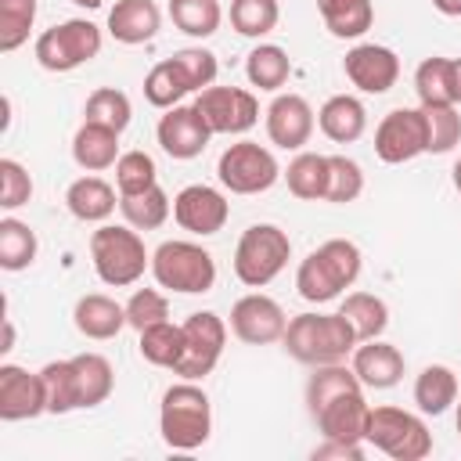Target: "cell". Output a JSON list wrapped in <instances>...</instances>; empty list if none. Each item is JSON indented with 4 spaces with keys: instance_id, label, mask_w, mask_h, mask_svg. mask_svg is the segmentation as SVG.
Wrapping results in <instances>:
<instances>
[{
    "instance_id": "6da1fadb",
    "label": "cell",
    "mask_w": 461,
    "mask_h": 461,
    "mask_svg": "<svg viewBox=\"0 0 461 461\" xmlns=\"http://www.w3.org/2000/svg\"><path fill=\"white\" fill-rule=\"evenodd\" d=\"M281 342L292 360L317 367V364H342L360 339L342 313H295Z\"/></svg>"
},
{
    "instance_id": "7a4b0ae2",
    "label": "cell",
    "mask_w": 461,
    "mask_h": 461,
    "mask_svg": "<svg viewBox=\"0 0 461 461\" xmlns=\"http://www.w3.org/2000/svg\"><path fill=\"white\" fill-rule=\"evenodd\" d=\"M158 432L169 450H198L212 436V403L198 382L180 378L162 393Z\"/></svg>"
},
{
    "instance_id": "3957f363",
    "label": "cell",
    "mask_w": 461,
    "mask_h": 461,
    "mask_svg": "<svg viewBox=\"0 0 461 461\" xmlns=\"http://www.w3.org/2000/svg\"><path fill=\"white\" fill-rule=\"evenodd\" d=\"M90 259H94V274L112 288H130L144 277V270H151V252L144 249L137 227L130 223L126 227L101 223L90 234Z\"/></svg>"
},
{
    "instance_id": "277c9868",
    "label": "cell",
    "mask_w": 461,
    "mask_h": 461,
    "mask_svg": "<svg viewBox=\"0 0 461 461\" xmlns=\"http://www.w3.org/2000/svg\"><path fill=\"white\" fill-rule=\"evenodd\" d=\"M151 277L166 292L202 295V292H209L216 285V259L198 241L173 238V241H162L151 252Z\"/></svg>"
},
{
    "instance_id": "5b68a950",
    "label": "cell",
    "mask_w": 461,
    "mask_h": 461,
    "mask_svg": "<svg viewBox=\"0 0 461 461\" xmlns=\"http://www.w3.org/2000/svg\"><path fill=\"white\" fill-rule=\"evenodd\" d=\"M292 259V238L277 223H252L234 245V277L245 288L270 285Z\"/></svg>"
},
{
    "instance_id": "8992f818",
    "label": "cell",
    "mask_w": 461,
    "mask_h": 461,
    "mask_svg": "<svg viewBox=\"0 0 461 461\" xmlns=\"http://www.w3.org/2000/svg\"><path fill=\"white\" fill-rule=\"evenodd\" d=\"M364 443H371L393 461H425L432 454L429 425L403 407H371Z\"/></svg>"
},
{
    "instance_id": "52a82bcc",
    "label": "cell",
    "mask_w": 461,
    "mask_h": 461,
    "mask_svg": "<svg viewBox=\"0 0 461 461\" xmlns=\"http://www.w3.org/2000/svg\"><path fill=\"white\" fill-rule=\"evenodd\" d=\"M101 43H104V40H101V29H97L94 22H86V18H68V22H61V25L43 29V32L36 36L32 54H36L40 68H47V72H72V68L94 61V58L101 54Z\"/></svg>"
},
{
    "instance_id": "ba28073f",
    "label": "cell",
    "mask_w": 461,
    "mask_h": 461,
    "mask_svg": "<svg viewBox=\"0 0 461 461\" xmlns=\"http://www.w3.org/2000/svg\"><path fill=\"white\" fill-rule=\"evenodd\" d=\"M216 176L230 194H263L277 184L281 166L270 148H263L256 140H238L220 155Z\"/></svg>"
},
{
    "instance_id": "9c48e42d",
    "label": "cell",
    "mask_w": 461,
    "mask_h": 461,
    "mask_svg": "<svg viewBox=\"0 0 461 461\" xmlns=\"http://www.w3.org/2000/svg\"><path fill=\"white\" fill-rule=\"evenodd\" d=\"M184 353L173 367V375L180 378H191V382H202L205 375L216 371L220 357H223V346H227V321L212 310H198L191 313L184 324Z\"/></svg>"
},
{
    "instance_id": "30bf717a",
    "label": "cell",
    "mask_w": 461,
    "mask_h": 461,
    "mask_svg": "<svg viewBox=\"0 0 461 461\" xmlns=\"http://www.w3.org/2000/svg\"><path fill=\"white\" fill-rule=\"evenodd\" d=\"M429 151V130L421 108H393L375 126V155L385 166H403Z\"/></svg>"
},
{
    "instance_id": "8fae6325",
    "label": "cell",
    "mask_w": 461,
    "mask_h": 461,
    "mask_svg": "<svg viewBox=\"0 0 461 461\" xmlns=\"http://www.w3.org/2000/svg\"><path fill=\"white\" fill-rule=\"evenodd\" d=\"M194 104L205 115L212 133L238 137L259 122V101L252 90H241V86H205V90H198Z\"/></svg>"
},
{
    "instance_id": "7c38bea8",
    "label": "cell",
    "mask_w": 461,
    "mask_h": 461,
    "mask_svg": "<svg viewBox=\"0 0 461 461\" xmlns=\"http://www.w3.org/2000/svg\"><path fill=\"white\" fill-rule=\"evenodd\" d=\"M230 216V202L220 187H209V184H187L176 191L173 198V220L180 230L194 234V238H209V234H220L223 223Z\"/></svg>"
},
{
    "instance_id": "4fadbf2b",
    "label": "cell",
    "mask_w": 461,
    "mask_h": 461,
    "mask_svg": "<svg viewBox=\"0 0 461 461\" xmlns=\"http://www.w3.org/2000/svg\"><path fill=\"white\" fill-rule=\"evenodd\" d=\"M288 328V317L281 310L277 299L263 295V292H249L230 306V331L234 339H241L245 346H270L281 342Z\"/></svg>"
},
{
    "instance_id": "5bb4252c",
    "label": "cell",
    "mask_w": 461,
    "mask_h": 461,
    "mask_svg": "<svg viewBox=\"0 0 461 461\" xmlns=\"http://www.w3.org/2000/svg\"><path fill=\"white\" fill-rule=\"evenodd\" d=\"M155 137L162 144V151L176 162H187V158H198L209 140H212V130L205 122V115L198 112V104H173L166 108V115L158 119L155 126Z\"/></svg>"
},
{
    "instance_id": "9a60e30c",
    "label": "cell",
    "mask_w": 461,
    "mask_h": 461,
    "mask_svg": "<svg viewBox=\"0 0 461 461\" xmlns=\"http://www.w3.org/2000/svg\"><path fill=\"white\" fill-rule=\"evenodd\" d=\"M342 72L360 94H385L400 79V58L385 43H357L346 50Z\"/></svg>"
},
{
    "instance_id": "2e32d148",
    "label": "cell",
    "mask_w": 461,
    "mask_h": 461,
    "mask_svg": "<svg viewBox=\"0 0 461 461\" xmlns=\"http://www.w3.org/2000/svg\"><path fill=\"white\" fill-rule=\"evenodd\" d=\"M317 112L303 94H277L267 104V137L285 151H303L313 137Z\"/></svg>"
},
{
    "instance_id": "e0dca14e",
    "label": "cell",
    "mask_w": 461,
    "mask_h": 461,
    "mask_svg": "<svg viewBox=\"0 0 461 461\" xmlns=\"http://www.w3.org/2000/svg\"><path fill=\"white\" fill-rule=\"evenodd\" d=\"M47 414V389L40 371H25L18 364H0V418L25 421Z\"/></svg>"
},
{
    "instance_id": "ac0fdd59",
    "label": "cell",
    "mask_w": 461,
    "mask_h": 461,
    "mask_svg": "<svg viewBox=\"0 0 461 461\" xmlns=\"http://www.w3.org/2000/svg\"><path fill=\"white\" fill-rule=\"evenodd\" d=\"M367 418H371V403L364 400V389L357 393H342L331 403H324L313 421L321 429L324 439H339V443H364L367 436Z\"/></svg>"
},
{
    "instance_id": "d6986e66",
    "label": "cell",
    "mask_w": 461,
    "mask_h": 461,
    "mask_svg": "<svg viewBox=\"0 0 461 461\" xmlns=\"http://www.w3.org/2000/svg\"><path fill=\"white\" fill-rule=\"evenodd\" d=\"M349 367L357 371L364 389H393L403 378L407 360L393 342L367 339V342H357V349L349 353Z\"/></svg>"
},
{
    "instance_id": "ffe728a7",
    "label": "cell",
    "mask_w": 461,
    "mask_h": 461,
    "mask_svg": "<svg viewBox=\"0 0 461 461\" xmlns=\"http://www.w3.org/2000/svg\"><path fill=\"white\" fill-rule=\"evenodd\" d=\"M72 324H76L79 335H86V339H94V342H108V339H115L130 321H126V306H122V303H115L112 295L90 292V295H79V299H76Z\"/></svg>"
},
{
    "instance_id": "44dd1931",
    "label": "cell",
    "mask_w": 461,
    "mask_h": 461,
    "mask_svg": "<svg viewBox=\"0 0 461 461\" xmlns=\"http://www.w3.org/2000/svg\"><path fill=\"white\" fill-rule=\"evenodd\" d=\"M158 25H162V11L155 0H115V7L108 11V32L126 47L155 40Z\"/></svg>"
},
{
    "instance_id": "7402d4cb",
    "label": "cell",
    "mask_w": 461,
    "mask_h": 461,
    "mask_svg": "<svg viewBox=\"0 0 461 461\" xmlns=\"http://www.w3.org/2000/svg\"><path fill=\"white\" fill-rule=\"evenodd\" d=\"M317 126H321V133H324L328 140H335V144H353V140H360L364 130H367V108H364V101L353 97V94H335V97H328V101L321 104Z\"/></svg>"
},
{
    "instance_id": "603a6c76",
    "label": "cell",
    "mask_w": 461,
    "mask_h": 461,
    "mask_svg": "<svg viewBox=\"0 0 461 461\" xmlns=\"http://www.w3.org/2000/svg\"><path fill=\"white\" fill-rule=\"evenodd\" d=\"M115 191H119V187H112L104 176L90 173V176H79V180L68 184L65 205H68V212H72L79 223H104V220L115 212V205H119Z\"/></svg>"
},
{
    "instance_id": "cb8c5ba5",
    "label": "cell",
    "mask_w": 461,
    "mask_h": 461,
    "mask_svg": "<svg viewBox=\"0 0 461 461\" xmlns=\"http://www.w3.org/2000/svg\"><path fill=\"white\" fill-rule=\"evenodd\" d=\"M72 158L86 173L112 169L119 162V133L112 126H101V122H86L83 119V126L72 137Z\"/></svg>"
},
{
    "instance_id": "d4e9b609",
    "label": "cell",
    "mask_w": 461,
    "mask_h": 461,
    "mask_svg": "<svg viewBox=\"0 0 461 461\" xmlns=\"http://www.w3.org/2000/svg\"><path fill=\"white\" fill-rule=\"evenodd\" d=\"M414 403L421 414H447L457 403V375L447 364H429L414 378Z\"/></svg>"
},
{
    "instance_id": "484cf974",
    "label": "cell",
    "mask_w": 461,
    "mask_h": 461,
    "mask_svg": "<svg viewBox=\"0 0 461 461\" xmlns=\"http://www.w3.org/2000/svg\"><path fill=\"white\" fill-rule=\"evenodd\" d=\"M317 11L335 40H360L375 25L371 0H317Z\"/></svg>"
},
{
    "instance_id": "4316f807",
    "label": "cell",
    "mask_w": 461,
    "mask_h": 461,
    "mask_svg": "<svg viewBox=\"0 0 461 461\" xmlns=\"http://www.w3.org/2000/svg\"><path fill=\"white\" fill-rule=\"evenodd\" d=\"M245 76H249L252 86H259L267 94H277L292 76V58L277 43H256L245 58Z\"/></svg>"
},
{
    "instance_id": "83f0119b",
    "label": "cell",
    "mask_w": 461,
    "mask_h": 461,
    "mask_svg": "<svg viewBox=\"0 0 461 461\" xmlns=\"http://www.w3.org/2000/svg\"><path fill=\"white\" fill-rule=\"evenodd\" d=\"M72 364H76V378H79V411L104 403L115 389L112 360L104 353H76Z\"/></svg>"
},
{
    "instance_id": "f1b7e54d",
    "label": "cell",
    "mask_w": 461,
    "mask_h": 461,
    "mask_svg": "<svg viewBox=\"0 0 461 461\" xmlns=\"http://www.w3.org/2000/svg\"><path fill=\"white\" fill-rule=\"evenodd\" d=\"M357 389H364V385H360L357 371H353L346 360H342V364H317L313 375H310V382H306V407H310V418H313L324 403H331L335 396L357 393Z\"/></svg>"
},
{
    "instance_id": "f546056e",
    "label": "cell",
    "mask_w": 461,
    "mask_h": 461,
    "mask_svg": "<svg viewBox=\"0 0 461 461\" xmlns=\"http://www.w3.org/2000/svg\"><path fill=\"white\" fill-rule=\"evenodd\" d=\"M339 313L353 324L357 339L367 342V339H382V331L389 328V306L382 295L375 292H349L339 306Z\"/></svg>"
},
{
    "instance_id": "4dcf8cb0",
    "label": "cell",
    "mask_w": 461,
    "mask_h": 461,
    "mask_svg": "<svg viewBox=\"0 0 461 461\" xmlns=\"http://www.w3.org/2000/svg\"><path fill=\"white\" fill-rule=\"evenodd\" d=\"M288 191L303 202H324L328 191V155L321 151H299L285 169Z\"/></svg>"
},
{
    "instance_id": "1f68e13d",
    "label": "cell",
    "mask_w": 461,
    "mask_h": 461,
    "mask_svg": "<svg viewBox=\"0 0 461 461\" xmlns=\"http://www.w3.org/2000/svg\"><path fill=\"white\" fill-rule=\"evenodd\" d=\"M36 252H40L36 230L25 220L4 216L0 220V267L7 274H18V270H25V267L36 263Z\"/></svg>"
},
{
    "instance_id": "d6a6232c",
    "label": "cell",
    "mask_w": 461,
    "mask_h": 461,
    "mask_svg": "<svg viewBox=\"0 0 461 461\" xmlns=\"http://www.w3.org/2000/svg\"><path fill=\"white\" fill-rule=\"evenodd\" d=\"M418 104H454V58L432 54L414 68Z\"/></svg>"
},
{
    "instance_id": "836d02e7",
    "label": "cell",
    "mask_w": 461,
    "mask_h": 461,
    "mask_svg": "<svg viewBox=\"0 0 461 461\" xmlns=\"http://www.w3.org/2000/svg\"><path fill=\"white\" fill-rule=\"evenodd\" d=\"M119 212H122V220H126L130 227H137V230H158V227L169 220L173 202H169V194L155 184V187H148V191H140V194H119Z\"/></svg>"
},
{
    "instance_id": "e575fe53",
    "label": "cell",
    "mask_w": 461,
    "mask_h": 461,
    "mask_svg": "<svg viewBox=\"0 0 461 461\" xmlns=\"http://www.w3.org/2000/svg\"><path fill=\"white\" fill-rule=\"evenodd\" d=\"M40 375H43V389H47V414H72V411H79V378H76L72 357L43 364Z\"/></svg>"
},
{
    "instance_id": "d590c367",
    "label": "cell",
    "mask_w": 461,
    "mask_h": 461,
    "mask_svg": "<svg viewBox=\"0 0 461 461\" xmlns=\"http://www.w3.org/2000/svg\"><path fill=\"white\" fill-rule=\"evenodd\" d=\"M187 94H191V83H187L184 68L176 65V58H166V61L151 65V72L144 76V97H148V104H155L162 112L180 104Z\"/></svg>"
},
{
    "instance_id": "8d00e7d4",
    "label": "cell",
    "mask_w": 461,
    "mask_h": 461,
    "mask_svg": "<svg viewBox=\"0 0 461 461\" xmlns=\"http://www.w3.org/2000/svg\"><path fill=\"white\" fill-rule=\"evenodd\" d=\"M140 339H137V349H140V357L148 360V364H155V367H176V360H180V353H184V328L180 324H173V321H158V324H151V328H144V331H137Z\"/></svg>"
},
{
    "instance_id": "74e56055",
    "label": "cell",
    "mask_w": 461,
    "mask_h": 461,
    "mask_svg": "<svg viewBox=\"0 0 461 461\" xmlns=\"http://www.w3.org/2000/svg\"><path fill=\"white\" fill-rule=\"evenodd\" d=\"M281 4L277 0H230V29L249 40H263L277 29Z\"/></svg>"
},
{
    "instance_id": "f35d334b",
    "label": "cell",
    "mask_w": 461,
    "mask_h": 461,
    "mask_svg": "<svg viewBox=\"0 0 461 461\" xmlns=\"http://www.w3.org/2000/svg\"><path fill=\"white\" fill-rule=\"evenodd\" d=\"M169 18L180 32L194 40H209L223 22V7L220 0H169Z\"/></svg>"
},
{
    "instance_id": "ab89813d",
    "label": "cell",
    "mask_w": 461,
    "mask_h": 461,
    "mask_svg": "<svg viewBox=\"0 0 461 461\" xmlns=\"http://www.w3.org/2000/svg\"><path fill=\"white\" fill-rule=\"evenodd\" d=\"M83 119H86V122L112 126L115 133H122V130L130 126V119H133V104H130V97H126L122 90H115V86H97V90L86 97V104H83Z\"/></svg>"
},
{
    "instance_id": "60d3db41",
    "label": "cell",
    "mask_w": 461,
    "mask_h": 461,
    "mask_svg": "<svg viewBox=\"0 0 461 461\" xmlns=\"http://www.w3.org/2000/svg\"><path fill=\"white\" fill-rule=\"evenodd\" d=\"M295 288H299V295H303L306 303H313V306H324V303H331V299L342 295V285L331 277V270L324 267V259L317 256V249L299 263V270H295Z\"/></svg>"
},
{
    "instance_id": "b9f144b4",
    "label": "cell",
    "mask_w": 461,
    "mask_h": 461,
    "mask_svg": "<svg viewBox=\"0 0 461 461\" xmlns=\"http://www.w3.org/2000/svg\"><path fill=\"white\" fill-rule=\"evenodd\" d=\"M429 130V151L447 155L461 144V112L457 104H418Z\"/></svg>"
},
{
    "instance_id": "7bdbcfd3",
    "label": "cell",
    "mask_w": 461,
    "mask_h": 461,
    "mask_svg": "<svg viewBox=\"0 0 461 461\" xmlns=\"http://www.w3.org/2000/svg\"><path fill=\"white\" fill-rule=\"evenodd\" d=\"M364 194V169L357 158L349 155H328V191H324V202L331 205H346V202H357Z\"/></svg>"
},
{
    "instance_id": "ee69618b",
    "label": "cell",
    "mask_w": 461,
    "mask_h": 461,
    "mask_svg": "<svg viewBox=\"0 0 461 461\" xmlns=\"http://www.w3.org/2000/svg\"><path fill=\"white\" fill-rule=\"evenodd\" d=\"M36 22V0H0V50H18Z\"/></svg>"
},
{
    "instance_id": "f6af8a7d",
    "label": "cell",
    "mask_w": 461,
    "mask_h": 461,
    "mask_svg": "<svg viewBox=\"0 0 461 461\" xmlns=\"http://www.w3.org/2000/svg\"><path fill=\"white\" fill-rule=\"evenodd\" d=\"M158 184V166L148 151H122L115 162V187L119 194H140Z\"/></svg>"
},
{
    "instance_id": "bcb514c9",
    "label": "cell",
    "mask_w": 461,
    "mask_h": 461,
    "mask_svg": "<svg viewBox=\"0 0 461 461\" xmlns=\"http://www.w3.org/2000/svg\"><path fill=\"white\" fill-rule=\"evenodd\" d=\"M317 256L324 259V267L331 270V277L342 285V292L360 277L364 256H360L357 241H349V238H328L324 245H317Z\"/></svg>"
},
{
    "instance_id": "7dc6e473",
    "label": "cell",
    "mask_w": 461,
    "mask_h": 461,
    "mask_svg": "<svg viewBox=\"0 0 461 461\" xmlns=\"http://www.w3.org/2000/svg\"><path fill=\"white\" fill-rule=\"evenodd\" d=\"M126 321L137 331H144V328H151L158 321H169V299L158 288H137L126 299Z\"/></svg>"
},
{
    "instance_id": "c3c4849f",
    "label": "cell",
    "mask_w": 461,
    "mask_h": 461,
    "mask_svg": "<svg viewBox=\"0 0 461 461\" xmlns=\"http://www.w3.org/2000/svg\"><path fill=\"white\" fill-rule=\"evenodd\" d=\"M32 198V176L18 158H0V209H22Z\"/></svg>"
},
{
    "instance_id": "681fc988",
    "label": "cell",
    "mask_w": 461,
    "mask_h": 461,
    "mask_svg": "<svg viewBox=\"0 0 461 461\" xmlns=\"http://www.w3.org/2000/svg\"><path fill=\"white\" fill-rule=\"evenodd\" d=\"M173 58H176V65L184 68V76H187L191 90H205V86H212V83H216L220 61H216V54H212V50H205V47H184V50H176Z\"/></svg>"
},
{
    "instance_id": "f907efd6",
    "label": "cell",
    "mask_w": 461,
    "mask_h": 461,
    "mask_svg": "<svg viewBox=\"0 0 461 461\" xmlns=\"http://www.w3.org/2000/svg\"><path fill=\"white\" fill-rule=\"evenodd\" d=\"M313 457H349V461H360V457H364V443H339V439H324L321 447H313Z\"/></svg>"
},
{
    "instance_id": "816d5d0a",
    "label": "cell",
    "mask_w": 461,
    "mask_h": 461,
    "mask_svg": "<svg viewBox=\"0 0 461 461\" xmlns=\"http://www.w3.org/2000/svg\"><path fill=\"white\" fill-rule=\"evenodd\" d=\"M432 7L447 18H461V0H432Z\"/></svg>"
},
{
    "instance_id": "f5cc1de1",
    "label": "cell",
    "mask_w": 461,
    "mask_h": 461,
    "mask_svg": "<svg viewBox=\"0 0 461 461\" xmlns=\"http://www.w3.org/2000/svg\"><path fill=\"white\" fill-rule=\"evenodd\" d=\"M14 349V324L11 317H4V342H0V353H11Z\"/></svg>"
},
{
    "instance_id": "db71d44e",
    "label": "cell",
    "mask_w": 461,
    "mask_h": 461,
    "mask_svg": "<svg viewBox=\"0 0 461 461\" xmlns=\"http://www.w3.org/2000/svg\"><path fill=\"white\" fill-rule=\"evenodd\" d=\"M454 104L461 108V58H454Z\"/></svg>"
},
{
    "instance_id": "11a10c76",
    "label": "cell",
    "mask_w": 461,
    "mask_h": 461,
    "mask_svg": "<svg viewBox=\"0 0 461 461\" xmlns=\"http://www.w3.org/2000/svg\"><path fill=\"white\" fill-rule=\"evenodd\" d=\"M450 176H454V191L461 194V158L454 162V169H450Z\"/></svg>"
},
{
    "instance_id": "9f6ffc18",
    "label": "cell",
    "mask_w": 461,
    "mask_h": 461,
    "mask_svg": "<svg viewBox=\"0 0 461 461\" xmlns=\"http://www.w3.org/2000/svg\"><path fill=\"white\" fill-rule=\"evenodd\" d=\"M72 4H79V7H86V11H97L104 0H72Z\"/></svg>"
},
{
    "instance_id": "6f0895ef",
    "label": "cell",
    "mask_w": 461,
    "mask_h": 461,
    "mask_svg": "<svg viewBox=\"0 0 461 461\" xmlns=\"http://www.w3.org/2000/svg\"><path fill=\"white\" fill-rule=\"evenodd\" d=\"M457 436H461V403H457Z\"/></svg>"
}]
</instances>
